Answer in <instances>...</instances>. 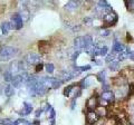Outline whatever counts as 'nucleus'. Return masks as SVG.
Returning a JSON list of instances; mask_svg holds the SVG:
<instances>
[{"mask_svg": "<svg viewBox=\"0 0 134 125\" xmlns=\"http://www.w3.org/2000/svg\"><path fill=\"white\" fill-rule=\"evenodd\" d=\"M45 69L48 74H53L54 70H55V66H54V64H52V62H48V64L45 65Z\"/></svg>", "mask_w": 134, "mask_h": 125, "instance_id": "obj_23", "label": "nucleus"}, {"mask_svg": "<svg viewBox=\"0 0 134 125\" xmlns=\"http://www.w3.org/2000/svg\"><path fill=\"white\" fill-rule=\"evenodd\" d=\"M3 93H5V95L7 97H11L15 95V88L12 85H7L5 87V89H3Z\"/></svg>", "mask_w": 134, "mask_h": 125, "instance_id": "obj_16", "label": "nucleus"}, {"mask_svg": "<svg viewBox=\"0 0 134 125\" xmlns=\"http://www.w3.org/2000/svg\"><path fill=\"white\" fill-rule=\"evenodd\" d=\"M103 20H104V22H105V24L110 25V26H113V25H115L117 22V15L115 14L114 11H111L110 14H107L106 16H104Z\"/></svg>", "mask_w": 134, "mask_h": 125, "instance_id": "obj_5", "label": "nucleus"}, {"mask_svg": "<svg viewBox=\"0 0 134 125\" xmlns=\"http://www.w3.org/2000/svg\"><path fill=\"white\" fill-rule=\"evenodd\" d=\"M108 35H111V31L108 29H103L102 32H100V36H104V37H107Z\"/></svg>", "mask_w": 134, "mask_h": 125, "instance_id": "obj_29", "label": "nucleus"}, {"mask_svg": "<svg viewBox=\"0 0 134 125\" xmlns=\"http://www.w3.org/2000/svg\"><path fill=\"white\" fill-rule=\"evenodd\" d=\"M93 61H95V64H96V65H98V66L103 64L102 61H100V60H97V59H93Z\"/></svg>", "mask_w": 134, "mask_h": 125, "instance_id": "obj_34", "label": "nucleus"}, {"mask_svg": "<svg viewBox=\"0 0 134 125\" xmlns=\"http://www.w3.org/2000/svg\"><path fill=\"white\" fill-rule=\"evenodd\" d=\"M43 68H44V65H43V64H38V65L36 66V72L39 73V72H41V70H43Z\"/></svg>", "mask_w": 134, "mask_h": 125, "instance_id": "obj_30", "label": "nucleus"}, {"mask_svg": "<svg viewBox=\"0 0 134 125\" xmlns=\"http://www.w3.org/2000/svg\"><path fill=\"white\" fill-rule=\"evenodd\" d=\"M79 1H76V0H73V1H69V2H67L66 3V6H65V9L66 10H68V11H74V10H76L77 9V7L79 6Z\"/></svg>", "mask_w": 134, "mask_h": 125, "instance_id": "obj_11", "label": "nucleus"}, {"mask_svg": "<svg viewBox=\"0 0 134 125\" xmlns=\"http://www.w3.org/2000/svg\"><path fill=\"white\" fill-rule=\"evenodd\" d=\"M86 107L88 112H93L94 110L98 107V99L96 96H92L87 99V103H86Z\"/></svg>", "mask_w": 134, "mask_h": 125, "instance_id": "obj_7", "label": "nucleus"}, {"mask_svg": "<svg viewBox=\"0 0 134 125\" xmlns=\"http://www.w3.org/2000/svg\"><path fill=\"white\" fill-rule=\"evenodd\" d=\"M100 99L105 103H113L115 101V94L112 90L103 92L102 95H100Z\"/></svg>", "mask_w": 134, "mask_h": 125, "instance_id": "obj_6", "label": "nucleus"}, {"mask_svg": "<svg viewBox=\"0 0 134 125\" xmlns=\"http://www.w3.org/2000/svg\"><path fill=\"white\" fill-rule=\"evenodd\" d=\"M17 53H18L17 48L10 47V46H3L0 48V58H1V60H8L16 56Z\"/></svg>", "mask_w": 134, "mask_h": 125, "instance_id": "obj_1", "label": "nucleus"}, {"mask_svg": "<svg viewBox=\"0 0 134 125\" xmlns=\"http://www.w3.org/2000/svg\"><path fill=\"white\" fill-rule=\"evenodd\" d=\"M129 58H130V59H132V60H134V52H131V53H130Z\"/></svg>", "mask_w": 134, "mask_h": 125, "instance_id": "obj_33", "label": "nucleus"}, {"mask_svg": "<svg viewBox=\"0 0 134 125\" xmlns=\"http://www.w3.org/2000/svg\"><path fill=\"white\" fill-rule=\"evenodd\" d=\"M83 21H84V22H85V24H91V22H92V18H88V17H85V18H84V20H83Z\"/></svg>", "mask_w": 134, "mask_h": 125, "instance_id": "obj_31", "label": "nucleus"}, {"mask_svg": "<svg viewBox=\"0 0 134 125\" xmlns=\"http://www.w3.org/2000/svg\"><path fill=\"white\" fill-rule=\"evenodd\" d=\"M49 48H50V45H49L48 41L41 40L38 43V49H39L40 54H47L49 52Z\"/></svg>", "mask_w": 134, "mask_h": 125, "instance_id": "obj_9", "label": "nucleus"}, {"mask_svg": "<svg viewBox=\"0 0 134 125\" xmlns=\"http://www.w3.org/2000/svg\"><path fill=\"white\" fill-rule=\"evenodd\" d=\"M129 125H134V124H129Z\"/></svg>", "mask_w": 134, "mask_h": 125, "instance_id": "obj_37", "label": "nucleus"}, {"mask_svg": "<svg viewBox=\"0 0 134 125\" xmlns=\"http://www.w3.org/2000/svg\"><path fill=\"white\" fill-rule=\"evenodd\" d=\"M93 78H94V76H87L86 78H84V79L79 83V85H81L82 88H87V87H90L92 85Z\"/></svg>", "mask_w": 134, "mask_h": 125, "instance_id": "obj_13", "label": "nucleus"}, {"mask_svg": "<svg viewBox=\"0 0 134 125\" xmlns=\"http://www.w3.org/2000/svg\"><path fill=\"white\" fill-rule=\"evenodd\" d=\"M96 113H97L98 116H105L107 115V110L105 108V106H98L97 108H96Z\"/></svg>", "mask_w": 134, "mask_h": 125, "instance_id": "obj_20", "label": "nucleus"}, {"mask_svg": "<svg viewBox=\"0 0 134 125\" xmlns=\"http://www.w3.org/2000/svg\"><path fill=\"white\" fill-rule=\"evenodd\" d=\"M23 25H24V20H23L21 17H20V15H19V14L12 15L11 21H10V26H11V28L19 30V29H21V28H23Z\"/></svg>", "mask_w": 134, "mask_h": 125, "instance_id": "obj_3", "label": "nucleus"}, {"mask_svg": "<svg viewBox=\"0 0 134 125\" xmlns=\"http://www.w3.org/2000/svg\"><path fill=\"white\" fill-rule=\"evenodd\" d=\"M11 84H12V86H14V88H19V87L24 84L23 79H21V76H20V75H16V76H14Z\"/></svg>", "mask_w": 134, "mask_h": 125, "instance_id": "obj_12", "label": "nucleus"}, {"mask_svg": "<svg viewBox=\"0 0 134 125\" xmlns=\"http://www.w3.org/2000/svg\"><path fill=\"white\" fill-rule=\"evenodd\" d=\"M20 17L23 18L24 21H27V20L29 19V17H30V12H29V10L27 9L26 7H23L20 8V12H19Z\"/></svg>", "mask_w": 134, "mask_h": 125, "instance_id": "obj_14", "label": "nucleus"}, {"mask_svg": "<svg viewBox=\"0 0 134 125\" xmlns=\"http://www.w3.org/2000/svg\"><path fill=\"white\" fill-rule=\"evenodd\" d=\"M115 56H116V54L115 53H110L108 54V55L106 56V58H105V60H106V62H108V64H110V62H112L113 60H115Z\"/></svg>", "mask_w": 134, "mask_h": 125, "instance_id": "obj_25", "label": "nucleus"}, {"mask_svg": "<svg viewBox=\"0 0 134 125\" xmlns=\"http://www.w3.org/2000/svg\"><path fill=\"white\" fill-rule=\"evenodd\" d=\"M125 48L126 47H124V46L121 44V43H117V41H114V44H113V47H112V52L113 53H115V54H121V53H123L125 50Z\"/></svg>", "mask_w": 134, "mask_h": 125, "instance_id": "obj_10", "label": "nucleus"}, {"mask_svg": "<svg viewBox=\"0 0 134 125\" xmlns=\"http://www.w3.org/2000/svg\"><path fill=\"white\" fill-rule=\"evenodd\" d=\"M98 120H99V116L97 115V113H96L95 111L88 112L87 115H86V122H87V124H95Z\"/></svg>", "mask_w": 134, "mask_h": 125, "instance_id": "obj_8", "label": "nucleus"}, {"mask_svg": "<svg viewBox=\"0 0 134 125\" xmlns=\"http://www.w3.org/2000/svg\"><path fill=\"white\" fill-rule=\"evenodd\" d=\"M43 111H44V110H41V108H39V110H37V111H36V117H39L40 114L43 113Z\"/></svg>", "mask_w": 134, "mask_h": 125, "instance_id": "obj_32", "label": "nucleus"}, {"mask_svg": "<svg viewBox=\"0 0 134 125\" xmlns=\"http://www.w3.org/2000/svg\"><path fill=\"white\" fill-rule=\"evenodd\" d=\"M74 47L76 50H85L86 49V44H85V38L84 36H79V37H76L74 39Z\"/></svg>", "mask_w": 134, "mask_h": 125, "instance_id": "obj_4", "label": "nucleus"}, {"mask_svg": "<svg viewBox=\"0 0 134 125\" xmlns=\"http://www.w3.org/2000/svg\"><path fill=\"white\" fill-rule=\"evenodd\" d=\"M32 112V105L30 103H27L25 102L24 103V111H23V114L24 115H29Z\"/></svg>", "mask_w": 134, "mask_h": 125, "instance_id": "obj_18", "label": "nucleus"}, {"mask_svg": "<svg viewBox=\"0 0 134 125\" xmlns=\"http://www.w3.org/2000/svg\"><path fill=\"white\" fill-rule=\"evenodd\" d=\"M75 86H76V85H75V84H73V85H69V86H67V87H66V88L64 89V95H65V96H66V97H68V96H69L70 92H72V90L74 89V87H75Z\"/></svg>", "mask_w": 134, "mask_h": 125, "instance_id": "obj_24", "label": "nucleus"}, {"mask_svg": "<svg viewBox=\"0 0 134 125\" xmlns=\"http://www.w3.org/2000/svg\"><path fill=\"white\" fill-rule=\"evenodd\" d=\"M12 78H14V76H12V73L10 70H7V72L3 73V79H5V82L10 83L12 82Z\"/></svg>", "mask_w": 134, "mask_h": 125, "instance_id": "obj_22", "label": "nucleus"}, {"mask_svg": "<svg viewBox=\"0 0 134 125\" xmlns=\"http://www.w3.org/2000/svg\"><path fill=\"white\" fill-rule=\"evenodd\" d=\"M0 125H3V118H0Z\"/></svg>", "mask_w": 134, "mask_h": 125, "instance_id": "obj_36", "label": "nucleus"}, {"mask_svg": "<svg viewBox=\"0 0 134 125\" xmlns=\"http://www.w3.org/2000/svg\"><path fill=\"white\" fill-rule=\"evenodd\" d=\"M24 60L26 61L27 65H35V66H37L38 64H41L40 55L35 54V53H29L28 55H26V57L24 58Z\"/></svg>", "mask_w": 134, "mask_h": 125, "instance_id": "obj_2", "label": "nucleus"}, {"mask_svg": "<svg viewBox=\"0 0 134 125\" xmlns=\"http://www.w3.org/2000/svg\"><path fill=\"white\" fill-rule=\"evenodd\" d=\"M125 5H126V8L130 11L134 12V0H131V1H125Z\"/></svg>", "mask_w": 134, "mask_h": 125, "instance_id": "obj_26", "label": "nucleus"}, {"mask_svg": "<svg viewBox=\"0 0 134 125\" xmlns=\"http://www.w3.org/2000/svg\"><path fill=\"white\" fill-rule=\"evenodd\" d=\"M105 77H106V70H100V72L96 75L97 81L102 82V83H105Z\"/></svg>", "mask_w": 134, "mask_h": 125, "instance_id": "obj_21", "label": "nucleus"}, {"mask_svg": "<svg viewBox=\"0 0 134 125\" xmlns=\"http://www.w3.org/2000/svg\"><path fill=\"white\" fill-rule=\"evenodd\" d=\"M15 124L16 125H31V123H29V122H27V121H25V120H18V121H16Z\"/></svg>", "mask_w": 134, "mask_h": 125, "instance_id": "obj_28", "label": "nucleus"}, {"mask_svg": "<svg viewBox=\"0 0 134 125\" xmlns=\"http://www.w3.org/2000/svg\"><path fill=\"white\" fill-rule=\"evenodd\" d=\"M75 102H76V99H73V102H72V110H74V108H75Z\"/></svg>", "mask_w": 134, "mask_h": 125, "instance_id": "obj_35", "label": "nucleus"}, {"mask_svg": "<svg viewBox=\"0 0 134 125\" xmlns=\"http://www.w3.org/2000/svg\"><path fill=\"white\" fill-rule=\"evenodd\" d=\"M108 67H110L111 70H119V68H120V60L119 59L113 60L112 62L108 64Z\"/></svg>", "mask_w": 134, "mask_h": 125, "instance_id": "obj_19", "label": "nucleus"}, {"mask_svg": "<svg viewBox=\"0 0 134 125\" xmlns=\"http://www.w3.org/2000/svg\"><path fill=\"white\" fill-rule=\"evenodd\" d=\"M0 29H1L2 35H8V32H9V30L11 29L10 22H8V21H3V22H1V26H0Z\"/></svg>", "mask_w": 134, "mask_h": 125, "instance_id": "obj_15", "label": "nucleus"}, {"mask_svg": "<svg viewBox=\"0 0 134 125\" xmlns=\"http://www.w3.org/2000/svg\"><path fill=\"white\" fill-rule=\"evenodd\" d=\"M9 70L11 73H18V72H21L20 70V65H19V61H12L10 64V67H9Z\"/></svg>", "mask_w": 134, "mask_h": 125, "instance_id": "obj_17", "label": "nucleus"}, {"mask_svg": "<svg viewBox=\"0 0 134 125\" xmlns=\"http://www.w3.org/2000/svg\"><path fill=\"white\" fill-rule=\"evenodd\" d=\"M62 84H63L62 79H57V78H56L55 82H54V84H53V87H52V88H53V89H57Z\"/></svg>", "mask_w": 134, "mask_h": 125, "instance_id": "obj_27", "label": "nucleus"}]
</instances>
